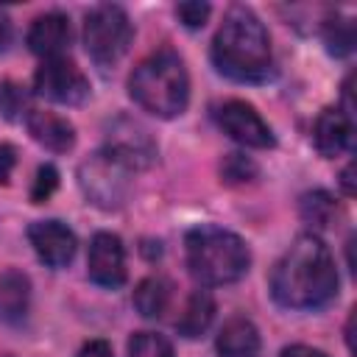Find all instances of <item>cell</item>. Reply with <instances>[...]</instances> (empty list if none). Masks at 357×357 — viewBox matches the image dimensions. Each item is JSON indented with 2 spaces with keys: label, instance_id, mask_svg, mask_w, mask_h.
Instances as JSON below:
<instances>
[{
  "label": "cell",
  "instance_id": "cell-26",
  "mask_svg": "<svg viewBox=\"0 0 357 357\" xmlns=\"http://www.w3.org/2000/svg\"><path fill=\"white\" fill-rule=\"evenodd\" d=\"M14 165H17V148L8 145V142H3L0 145V184H8Z\"/></svg>",
  "mask_w": 357,
  "mask_h": 357
},
{
  "label": "cell",
  "instance_id": "cell-16",
  "mask_svg": "<svg viewBox=\"0 0 357 357\" xmlns=\"http://www.w3.org/2000/svg\"><path fill=\"white\" fill-rule=\"evenodd\" d=\"M31 304V282L22 271H3L0 273V321L20 324Z\"/></svg>",
  "mask_w": 357,
  "mask_h": 357
},
{
  "label": "cell",
  "instance_id": "cell-24",
  "mask_svg": "<svg viewBox=\"0 0 357 357\" xmlns=\"http://www.w3.org/2000/svg\"><path fill=\"white\" fill-rule=\"evenodd\" d=\"M59 187V170L53 165H42L36 170V178H33V187H31V201L33 204H45L53 190Z\"/></svg>",
  "mask_w": 357,
  "mask_h": 357
},
{
  "label": "cell",
  "instance_id": "cell-12",
  "mask_svg": "<svg viewBox=\"0 0 357 357\" xmlns=\"http://www.w3.org/2000/svg\"><path fill=\"white\" fill-rule=\"evenodd\" d=\"M70 45V20L61 11L39 14L28 28V47L42 59H59Z\"/></svg>",
  "mask_w": 357,
  "mask_h": 357
},
{
  "label": "cell",
  "instance_id": "cell-14",
  "mask_svg": "<svg viewBox=\"0 0 357 357\" xmlns=\"http://www.w3.org/2000/svg\"><path fill=\"white\" fill-rule=\"evenodd\" d=\"M25 126H28V134L42 148H47L53 153H67L75 145V128L61 114H53L45 109H31L25 114Z\"/></svg>",
  "mask_w": 357,
  "mask_h": 357
},
{
  "label": "cell",
  "instance_id": "cell-5",
  "mask_svg": "<svg viewBox=\"0 0 357 357\" xmlns=\"http://www.w3.org/2000/svg\"><path fill=\"white\" fill-rule=\"evenodd\" d=\"M131 39H134L131 20H128L126 8L114 6V3L95 6L84 20V47H86L89 59L100 67L117 64L126 56Z\"/></svg>",
  "mask_w": 357,
  "mask_h": 357
},
{
  "label": "cell",
  "instance_id": "cell-22",
  "mask_svg": "<svg viewBox=\"0 0 357 357\" xmlns=\"http://www.w3.org/2000/svg\"><path fill=\"white\" fill-rule=\"evenodd\" d=\"M220 176L226 184H245L257 176V165L243 153H226L220 162Z\"/></svg>",
  "mask_w": 357,
  "mask_h": 357
},
{
  "label": "cell",
  "instance_id": "cell-15",
  "mask_svg": "<svg viewBox=\"0 0 357 357\" xmlns=\"http://www.w3.org/2000/svg\"><path fill=\"white\" fill-rule=\"evenodd\" d=\"M215 349L220 357H259L262 340H259L257 326L248 318L234 315L220 326Z\"/></svg>",
  "mask_w": 357,
  "mask_h": 357
},
{
  "label": "cell",
  "instance_id": "cell-23",
  "mask_svg": "<svg viewBox=\"0 0 357 357\" xmlns=\"http://www.w3.org/2000/svg\"><path fill=\"white\" fill-rule=\"evenodd\" d=\"M25 103H28V95L22 92V86H17L11 81H3L0 84V114L6 120L20 117V112L25 109Z\"/></svg>",
  "mask_w": 357,
  "mask_h": 357
},
{
  "label": "cell",
  "instance_id": "cell-18",
  "mask_svg": "<svg viewBox=\"0 0 357 357\" xmlns=\"http://www.w3.org/2000/svg\"><path fill=\"white\" fill-rule=\"evenodd\" d=\"M212 318H215V301H212V296L206 290H195V293H190V298L184 304V312L176 321V329L184 337H201L209 329Z\"/></svg>",
  "mask_w": 357,
  "mask_h": 357
},
{
  "label": "cell",
  "instance_id": "cell-28",
  "mask_svg": "<svg viewBox=\"0 0 357 357\" xmlns=\"http://www.w3.org/2000/svg\"><path fill=\"white\" fill-rule=\"evenodd\" d=\"M279 357H326L324 351H318V349H312V346H301V343H296V346H287V349H282V354Z\"/></svg>",
  "mask_w": 357,
  "mask_h": 357
},
{
  "label": "cell",
  "instance_id": "cell-21",
  "mask_svg": "<svg viewBox=\"0 0 357 357\" xmlns=\"http://www.w3.org/2000/svg\"><path fill=\"white\" fill-rule=\"evenodd\" d=\"M128 357H176L167 337L156 332H134L128 340Z\"/></svg>",
  "mask_w": 357,
  "mask_h": 357
},
{
  "label": "cell",
  "instance_id": "cell-13",
  "mask_svg": "<svg viewBox=\"0 0 357 357\" xmlns=\"http://www.w3.org/2000/svg\"><path fill=\"white\" fill-rule=\"evenodd\" d=\"M351 117L343 109H324L312 126V142L321 156L335 159L351 148Z\"/></svg>",
  "mask_w": 357,
  "mask_h": 357
},
{
  "label": "cell",
  "instance_id": "cell-4",
  "mask_svg": "<svg viewBox=\"0 0 357 357\" xmlns=\"http://www.w3.org/2000/svg\"><path fill=\"white\" fill-rule=\"evenodd\" d=\"M184 257L187 268L195 282L201 284H231L245 276L251 254L240 234L204 223L187 231L184 237Z\"/></svg>",
  "mask_w": 357,
  "mask_h": 357
},
{
  "label": "cell",
  "instance_id": "cell-11",
  "mask_svg": "<svg viewBox=\"0 0 357 357\" xmlns=\"http://www.w3.org/2000/svg\"><path fill=\"white\" fill-rule=\"evenodd\" d=\"M28 240L47 268H64L75 257V231L61 220H36L28 226Z\"/></svg>",
  "mask_w": 357,
  "mask_h": 357
},
{
  "label": "cell",
  "instance_id": "cell-27",
  "mask_svg": "<svg viewBox=\"0 0 357 357\" xmlns=\"http://www.w3.org/2000/svg\"><path fill=\"white\" fill-rule=\"evenodd\" d=\"M78 357H114V351H112V346L106 340H89V343L81 346Z\"/></svg>",
  "mask_w": 357,
  "mask_h": 357
},
{
  "label": "cell",
  "instance_id": "cell-29",
  "mask_svg": "<svg viewBox=\"0 0 357 357\" xmlns=\"http://www.w3.org/2000/svg\"><path fill=\"white\" fill-rule=\"evenodd\" d=\"M11 39H14V28H11V20H8L6 14H0V53H6V50H8Z\"/></svg>",
  "mask_w": 357,
  "mask_h": 357
},
{
  "label": "cell",
  "instance_id": "cell-9",
  "mask_svg": "<svg viewBox=\"0 0 357 357\" xmlns=\"http://www.w3.org/2000/svg\"><path fill=\"white\" fill-rule=\"evenodd\" d=\"M215 117H218V126L223 128V134H229L234 142H240L245 148H273V142H276L271 126L245 100H226L223 106H218Z\"/></svg>",
  "mask_w": 357,
  "mask_h": 357
},
{
  "label": "cell",
  "instance_id": "cell-8",
  "mask_svg": "<svg viewBox=\"0 0 357 357\" xmlns=\"http://www.w3.org/2000/svg\"><path fill=\"white\" fill-rule=\"evenodd\" d=\"M33 86L42 98L61 103V106H78L89 98V81L86 75L75 67V61L59 56V59H45V64L33 75Z\"/></svg>",
  "mask_w": 357,
  "mask_h": 357
},
{
  "label": "cell",
  "instance_id": "cell-30",
  "mask_svg": "<svg viewBox=\"0 0 357 357\" xmlns=\"http://www.w3.org/2000/svg\"><path fill=\"white\" fill-rule=\"evenodd\" d=\"M351 173H354V167H351V165H349V167L340 173V184H343L346 195H354V178H351Z\"/></svg>",
  "mask_w": 357,
  "mask_h": 357
},
{
  "label": "cell",
  "instance_id": "cell-10",
  "mask_svg": "<svg viewBox=\"0 0 357 357\" xmlns=\"http://www.w3.org/2000/svg\"><path fill=\"white\" fill-rule=\"evenodd\" d=\"M86 273L100 287H120L126 282V248L112 231H98L89 240Z\"/></svg>",
  "mask_w": 357,
  "mask_h": 357
},
{
  "label": "cell",
  "instance_id": "cell-19",
  "mask_svg": "<svg viewBox=\"0 0 357 357\" xmlns=\"http://www.w3.org/2000/svg\"><path fill=\"white\" fill-rule=\"evenodd\" d=\"M298 212H301V220L310 223L312 229H329L335 223V218L340 215L335 198L329 192H324V190L307 192L301 198V204H298Z\"/></svg>",
  "mask_w": 357,
  "mask_h": 357
},
{
  "label": "cell",
  "instance_id": "cell-2",
  "mask_svg": "<svg viewBox=\"0 0 357 357\" xmlns=\"http://www.w3.org/2000/svg\"><path fill=\"white\" fill-rule=\"evenodd\" d=\"M271 36L248 6H231L212 39V64L231 81H262L271 70Z\"/></svg>",
  "mask_w": 357,
  "mask_h": 357
},
{
  "label": "cell",
  "instance_id": "cell-7",
  "mask_svg": "<svg viewBox=\"0 0 357 357\" xmlns=\"http://www.w3.org/2000/svg\"><path fill=\"white\" fill-rule=\"evenodd\" d=\"M103 151L128 170H145L156 162V142H153L151 131L131 117L112 120V126L106 128Z\"/></svg>",
  "mask_w": 357,
  "mask_h": 357
},
{
  "label": "cell",
  "instance_id": "cell-1",
  "mask_svg": "<svg viewBox=\"0 0 357 357\" xmlns=\"http://www.w3.org/2000/svg\"><path fill=\"white\" fill-rule=\"evenodd\" d=\"M271 296L287 310H318L337 296V271L318 234H298L271 271Z\"/></svg>",
  "mask_w": 357,
  "mask_h": 357
},
{
  "label": "cell",
  "instance_id": "cell-25",
  "mask_svg": "<svg viewBox=\"0 0 357 357\" xmlns=\"http://www.w3.org/2000/svg\"><path fill=\"white\" fill-rule=\"evenodd\" d=\"M176 17L181 20L184 28H201L209 17V3H201V0H187V3H178L176 6Z\"/></svg>",
  "mask_w": 357,
  "mask_h": 357
},
{
  "label": "cell",
  "instance_id": "cell-6",
  "mask_svg": "<svg viewBox=\"0 0 357 357\" xmlns=\"http://www.w3.org/2000/svg\"><path fill=\"white\" fill-rule=\"evenodd\" d=\"M78 184L95 206L117 209L128 198L131 170L123 167L117 159H112L106 151H98L78 165Z\"/></svg>",
  "mask_w": 357,
  "mask_h": 357
},
{
  "label": "cell",
  "instance_id": "cell-20",
  "mask_svg": "<svg viewBox=\"0 0 357 357\" xmlns=\"http://www.w3.org/2000/svg\"><path fill=\"white\" fill-rule=\"evenodd\" d=\"M324 42L332 56H349L354 50V22L349 17H329L324 22Z\"/></svg>",
  "mask_w": 357,
  "mask_h": 357
},
{
  "label": "cell",
  "instance_id": "cell-17",
  "mask_svg": "<svg viewBox=\"0 0 357 357\" xmlns=\"http://www.w3.org/2000/svg\"><path fill=\"white\" fill-rule=\"evenodd\" d=\"M173 284L165 276H145L134 290V307L142 318H162L170 307Z\"/></svg>",
  "mask_w": 357,
  "mask_h": 357
},
{
  "label": "cell",
  "instance_id": "cell-3",
  "mask_svg": "<svg viewBox=\"0 0 357 357\" xmlns=\"http://www.w3.org/2000/svg\"><path fill=\"white\" fill-rule=\"evenodd\" d=\"M128 92L139 109L165 120L178 117L190 100V78L181 56L162 47L142 59L128 78Z\"/></svg>",
  "mask_w": 357,
  "mask_h": 357
}]
</instances>
